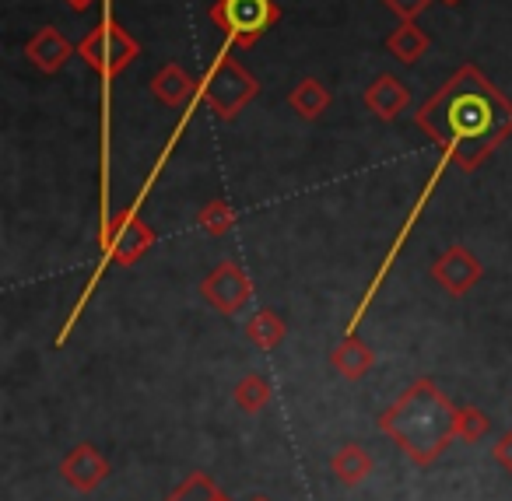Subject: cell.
<instances>
[{
    "label": "cell",
    "instance_id": "1",
    "mask_svg": "<svg viewBox=\"0 0 512 501\" xmlns=\"http://www.w3.org/2000/svg\"><path fill=\"white\" fill-rule=\"evenodd\" d=\"M414 127L442 151L446 162L474 172L505 137H512V102L477 64H460L414 113Z\"/></svg>",
    "mask_w": 512,
    "mask_h": 501
},
{
    "label": "cell",
    "instance_id": "2",
    "mask_svg": "<svg viewBox=\"0 0 512 501\" xmlns=\"http://www.w3.org/2000/svg\"><path fill=\"white\" fill-rule=\"evenodd\" d=\"M456 417L460 407H453V400L432 379H418L379 414V431L393 438L411 463L432 466L456 438Z\"/></svg>",
    "mask_w": 512,
    "mask_h": 501
},
{
    "label": "cell",
    "instance_id": "3",
    "mask_svg": "<svg viewBox=\"0 0 512 501\" xmlns=\"http://www.w3.org/2000/svg\"><path fill=\"white\" fill-rule=\"evenodd\" d=\"M256 95H260V81L232 57V46H225L214 57V64L207 67L204 81H200L204 106H211V113H218L221 120H235Z\"/></svg>",
    "mask_w": 512,
    "mask_h": 501
},
{
    "label": "cell",
    "instance_id": "4",
    "mask_svg": "<svg viewBox=\"0 0 512 501\" xmlns=\"http://www.w3.org/2000/svg\"><path fill=\"white\" fill-rule=\"evenodd\" d=\"M207 15L225 32L228 46L239 50H253L264 32L281 22V8L274 0H214Z\"/></svg>",
    "mask_w": 512,
    "mask_h": 501
},
{
    "label": "cell",
    "instance_id": "5",
    "mask_svg": "<svg viewBox=\"0 0 512 501\" xmlns=\"http://www.w3.org/2000/svg\"><path fill=\"white\" fill-rule=\"evenodd\" d=\"M78 57L85 60L99 78L113 81L141 57V43H137L120 22H102L78 43Z\"/></svg>",
    "mask_w": 512,
    "mask_h": 501
},
{
    "label": "cell",
    "instance_id": "6",
    "mask_svg": "<svg viewBox=\"0 0 512 501\" xmlns=\"http://www.w3.org/2000/svg\"><path fill=\"white\" fill-rule=\"evenodd\" d=\"M200 298H204L211 309H218L221 316H235L253 302V281L242 270V263L225 260L211 270V274L200 281Z\"/></svg>",
    "mask_w": 512,
    "mask_h": 501
},
{
    "label": "cell",
    "instance_id": "7",
    "mask_svg": "<svg viewBox=\"0 0 512 501\" xmlns=\"http://www.w3.org/2000/svg\"><path fill=\"white\" fill-rule=\"evenodd\" d=\"M155 242H158L155 228L137 218V204L123 207L113 218V228H109V235H106L109 260L120 263V267H134L141 256H148L151 249H155Z\"/></svg>",
    "mask_w": 512,
    "mask_h": 501
},
{
    "label": "cell",
    "instance_id": "8",
    "mask_svg": "<svg viewBox=\"0 0 512 501\" xmlns=\"http://www.w3.org/2000/svg\"><path fill=\"white\" fill-rule=\"evenodd\" d=\"M481 274H484L481 260H477L467 246H449L446 253H439L432 263V281L453 298H463L467 291H474Z\"/></svg>",
    "mask_w": 512,
    "mask_h": 501
},
{
    "label": "cell",
    "instance_id": "9",
    "mask_svg": "<svg viewBox=\"0 0 512 501\" xmlns=\"http://www.w3.org/2000/svg\"><path fill=\"white\" fill-rule=\"evenodd\" d=\"M60 477H64L74 491L88 494L109 477V459L102 456L92 442H81V445H74L64 459H60Z\"/></svg>",
    "mask_w": 512,
    "mask_h": 501
},
{
    "label": "cell",
    "instance_id": "10",
    "mask_svg": "<svg viewBox=\"0 0 512 501\" xmlns=\"http://www.w3.org/2000/svg\"><path fill=\"white\" fill-rule=\"evenodd\" d=\"M407 106H411V88L400 78H393V74H379V78L365 88V109H369L376 120H383V123L397 120Z\"/></svg>",
    "mask_w": 512,
    "mask_h": 501
},
{
    "label": "cell",
    "instance_id": "11",
    "mask_svg": "<svg viewBox=\"0 0 512 501\" xmlns=\"http://www.w3.org/2000/svg\"><path fill=\"white\" fill-rule=\"evenodd\" d=\"M71 53H74L71 39H67L64 32L53 29V25H43V29L25 43V57H29V64H36L43 74H57L60 67L71 60Z\"/></svg>",
    "mask_w": 512,
    "mask_h": 501
},
{
    "label": "cell",
    "instance_id": "12",
    "mask_svg": "<svg viewBox=\"0 0 512 501\" xmlns=\"http://www.w3.org/2000/svg\"><path fill=\"white\" fill-rule=\"evenodd\" d=\"M330 365L337 368V375H344V379L358 382L365 379V375L372 372V365H376V351H372L365 340L358 337H344L341 344L330 351Z\"/></svg>",
    "mask_w": 512,
    "mask_h": 501
},
{
    "label": "cell",
    "instance_id": "13",
    "mask_svg": "<svg viewBox=\"0 0 512 501\" xmlns=\"http://www.w3.org/2000/svg\"><path fill=\"white\" fill-rule=\"evenodd\" d=\"M151 92H155V99L162 102V106H183V102H190L193 92H197V81L179 64H165L162 71L151 78Z\"/></svg>",
    "mask_w": 512,
    "mask_h": 501
},
{
    "label": "cell",
    "instance_id": "14",
    "mask_svg": "<svg viewBox=\"0 0 512 501\" xmlns=\"http://www.w3.org/2000/svg\"><path fill=\"white\" fill-rule=\"evenodd\" d=\"M372 466H376V463H372V456L355 442L341 445V449L334 452V459H330V473H334L344 487H358L362 480H369Z\"/></svg>",
    "mask_w": 512,
    "mask_h": 501
},
{
    "label": "cell",
    "instance_id": "15",
    "mask_svg": "<svg viewBox=\"0 0 512 501\" xmlns=\"http://www.w3.org/2000/svg\"><path fill=\"white\" fill-rule=\"evenodd\" d=\"M428 46H432V39L421 32L418 22H400L397 29L390 32V39H386V50L393 53V57L400 60V64H418L421 57L428 53Z\"/></svg>",
    "mask_w": 512,
    "mask_h": 501
},
{
    "label": "cell",
    "instance_id": "16",
    "mask_svg": "<svg viewBox=\"0 0 512 501\" xmlns=\"http://www.w3.org/2000/svg\"><path fill=\"white\" fill-rule=\"evenodd\" d=\"M288 106L302 116V120H320L323 113L330 109V92L320 78H302L299 85L292 88L288 95Z\"/></svg>",
    "mask_w": 512,
    "mask_h": 501
},
{
    "label": "cell",
    "instance_id": "17",
    "mask_svg": "<svg viewBox=\"0 0 512 501\" xmlns=\"http://www.w3.org/2000/svg\"><path fill=\"white\" fill-rule=\"evenodd\" d=\"M246 337H249V344L260 347V351H274V347L288 337V326L274 309H260L246 319Z\"/></svg>",
    "mask_w": 512,
    "mask_h": 501
},
{
    "label": "cell",
    "instance_id": "18",
    "mask_svg": "<svg viewBox=\"0 0 512 501\" xmlns=\"http://www.w3.org/2000/svg\"><path fill=\"white\" fill-rule=\"evenodd\" d=\"M232 396H235V407H239L242 414H260V410L271 403L274 389L264 375L253 372V375H246V379H239V386L232 389Z\"/></svg>",
    "mask_w": 512,
    "mask_h": 501
},
{
    "label": "cell",
    "instance_id": "19",
    "mask_svg": "<svg viewBox=\"0 0 512 501\" xmlns=\"http://www.w3.org/2000/svg\"><path fill=\"white\" fill-rule=\"evenodd\" d=\"M197 225H200V232L211 235V239H218V235L232 232V225H235L232 204H228L225 197L204 200V204H200V211H197Z\"/></svg>",
    "mask_w": 512,
    "mask_h": 501
},
{
    "label": "cell",
    "instance_id": "20",
    "mask_svg": "<svg viewBox=\"0 0 512 501\" xmlns=\"http://www.w3.org/2000/svg\"><path fill=\"white\" fill-rule=\"evenodd\" d=\"M214 494H218V484H214L207 473L197 470V473H190V477H186L165 501H211Z\"/></svg>",
    "mask_w": 512,
    "mask_h": 501
},
{
    "label": "cell",
    "instance_id": "21",
    "mask_svg": "<svg viewBox=\"0 0 512 501\" xmlns=\"http://www.w3.org/2000/svg\"><path fill=\"white\" fill-rule=\"evenodd\" d=\"M488 431H491V421L484 410L460 407V417H456V438H460V442H481Z\"/></svg>",
    "mask_w": 512,
    "mask_h": 501
},
{
    "label": "cell",
    "instance_id": "22",
    "mask_svg": "<svg viewBox=\"0 0 512 501\" xmlns=\"http://www.w3.org/2000/svg\"><path fill=\"white\" fill-rule=\"evenodd\" d=\"M383 4H386V11H393V15L400 18V22H414L432 0H383Z\"/></svg>",
    "mask_w": 512,
    "mask_h": 501
},
{
    "label": "cell",
    "instance_id": "23",
    "mask_svg": "<svg viewBox=\"0 0 512 501\" xmlns=\"http://www.w3.org/2000/svg\"><path fill=\"white\" fill-rule=\"evenodd\" d=\"M495 463L502 466L505 473H512V431H505L495 442Z\"/></svg>",
    "mask_w": 512,
    "mask_h": 501
},
{
    "label": "cell",
    "instance_id": "24",
    "mask_svg": "<svg viewBox=\"0 0 512 501\" xmlns=\"http://www.w3.org/2000/svg\"><path fill=\"white\" fill-rule=\"evenodd\" d=\"M92 4H95V0H67V8H71V11H88Z\"/></svg>",
    "mask_w": 512,
    "mask_h": 501
},
{
    "label": "cell",
    "instance_id": "25",
    "mask_svg": "<svg viewBox=\"0 0 512 501\" xmlns=\"http://www.w3.org/2000/svg\"><path fill=\"white\" fill-rule=\"evenodd\" d=\"M211 501H228V498H225V491H218V494H214Z\"/></svg>",
    "mask_w": 512,
    "mask_h": 501
},
{
    "label": "cell",
    "instance_id": "26",
    "mask_svg": "<svg viewBox=\"0 0 512 501\" xmlns=\"http://www.w3.org/2000/svg\"><path fill=\"white\" fill-rule=\"evenodd\" d=\"M439 4H446V8H453V4H460V0H439Z\"/></svg>",
    "mask_w": 512,
    "mask_h": 501
},
{
    "label": "cell",
    "instance_id": "27",
    "mask_svg": "<svg viewBox=\"0 0 512 501\" xmlns=\"http://www.w3.org/2000/svg\"><path fill=\"white\" fill-rule=\"evenodd\" d=\"M249 501H271V498H264V494H253V498H249Z\"/></svg>",
    "mask_w": 512,
    "mask_h": 501
}]
</instances>
